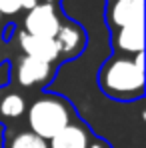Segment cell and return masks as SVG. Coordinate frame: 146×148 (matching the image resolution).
I'll return each mask as SVG.
<instances>
[{"label":"cell","mask_w":146,"mask_h":148,"mask_svg":"<svg viewBox=\"0 0 146 148\" xmlns=\"http://www.w3.org/2000/svg\"><path fill=\"white\" fill-rule=\"evenodd\" d=\"M86 148H112V146H110L106 140H102V138H94V136H92V140L88 142V146H86Z\"/></svg>","instance_id":"4fadbf2b"},{"label":"cell","mask_w":146,"mask_h":148,"mask_svg":"<svg viewBox=\"0 0 146 148\" xmlns=\"http://www.w3.org/2000/svg\"><path fill=\"white\" fill-rule=\"evenodd\" d=\"M108 24L112 30L122 28L132 22L144 20V2L138 0H116L108 8Z\"/></svg>","instance_id":"9c48e42d"},{"label":"cell","mask_w":146,"mask_h":148,"mask_svg":"<svg viewBox=\"0 0 146 148\" xmlns=\"http://www.w3.org/2000/svg\"><path fill=\"white\" fill-rule=\"evenodd\" d=\"M24 112H26V102L20 92L0 90V118L2 120H16Z\"/></svg>","instance_id":"30bf717a"},{"label":"cell","mask_w":146,"mask_h":148,"mask_svg":"<svg viewBox=\"0 0 146 148\" xmlns=\"http://www.w3.org/2000/svg\"><path fill=\"white\" fill-rule=\"evenodd\" d=\"M112 32V48L116 50V54L134 56L144 50V20L126 24Z\"/></svg>","instance_id":"5b68a950"},{"label":"cell","mask_w":146,"mask_h":148,"mask_svg":"<svg viewBox=\"0 0 146 148\" xmlns=\"http://www.w3.org/2000/svg\"><path fill=\"white\" fill-rule=\"evenodd\" d=\"M92 140V132L84 122L74 118L68 126H64L58 134L48 140V148H86Z\"/></svg>","instance_id":"ba28073f"},{"label":"cell","mask_w":146,"mask_h":148,"mask_svg":"<svg viewBox=\"0 0 146 148\" xmlns=\"http://www.w3.org/2000/svg\"><path fill=\"white\" fill-rule=\"evenodd\" d=\"M4 148H48V140L40 138L32 130H22V132H14L12 136H8L4 142Z\"/></svg>","instance_id":"8fae6325"},{"label":"cell","mask_w":146,"mask_h":148,"mask_svg":"<svg viewBox=\"0 0 146 148\" xmlns=\"http://www.w3.org/2000/svg\"><path fill=\"white\" fill-rule=\"evenodd\" d=\"M26 116L30 130L40 138L50 140L54 134H58L64 126H68L76 118V112L64 96L42 92L32 100V104L26 110Z\"/></svg>","instance_id":"7a4b0ae2"},{"label":"cell","mask_w":146,"mask_h":148,"mask_svg":"<svg viewBox=\"0 0 146 148\" xmlns=\"http://www.w3.org/2000/svg\"><path fill=\"white\" fill-rule=\"evenodd\" d=\"M18 40H20V48L24 52V56L42 60V62H50V64H56V60H60V52H58L54 38L32 36V34H26L22 30Z\"/></svg>","instance_id":"52a82bcc"},{"label":"cell","mask_w":146,"mask_h":148,"mask_svg":"<svg viewBox=\"0 0 146 148\" xmlns=\"http://www.w3.org/2000/svg\"><path fill=\"white\" fill-rule=\"evenodd\" d=\"M56 76V64L42 62L30 56H22L16 66V78L18 84L24 88H42L52 82Z\"/></svg>","instance_id":"277c9868"},{"label":"cell","mask_w":146,"mask_h":148,"mask_svg":"<svg viewBox=\"0 0 146 148\" xmlns=\"http://www.w3.org/2000/svg\"><path fill=\"white\" fill-rule=\"evenodd\" d=\"M56 0H38V4H54Z\"/></svg>","instance_id":"9a60e30c"},{"label":"cell","mask_w":146,"mask_h":148,"mask_svg":"<svg viewBox=\"0 0 146 148\" xmlns=\"http://www.w3.org/2000/svg\"><path fill=\"white\" fill-rule=\"evenodd\" d=\"M20 10V0H0V14H16Z\"/></svg>","instance_id":"7c38bea8"},{"label":"cell","mask_w":146,"mask_h":148,"mask_svg":"<svg viewBox=\"0 0 146 148\" xmlns=\"http://www.w3.org/2000/svg\"><path fill=\"white\" fill-rule=\"evenodd\" d=\"M0 18H2V14H0Z\"/></svg>","instance_id":"e0dca14e"},{"label":"cell","mask_w":146,"mask_h":148,"mask_svg":"<svg viewBox=\"0 0 146 148\" xmlns=\"http://www.w3.org/2000/svg\"><path fill=\"white\" fill-rule=\"evenodd\" d=\"M60 24H62V18L54 4H36L32 10H28L24 18V32L32 36L54 38Z\"/></svg>","instance_id":"3957f363"},{"label":"cell","mask_w":146,"mask_h":148,"mask_svg":"<svg viewBox=\"0 0 146 148\" xmlns=\"http://www.w3.org/2000/svg\"><path fill=\"white\" fill-rule=\"evenodd\" d=\"M100 90L112 100H138L144 94V60L142 52L134 56H110L98 72Z\"/></svg>","instance_id":"6da1fadb"},{"label":"cell","mask_w":146,"mask_h":148,"mask_svg":"<svg viewBox=\"0 0 146 148\" xmlns=\"http://www.w3.org/2000/svg\"><path fill=\"white\" fill-rule=\"evenodd\" d=\"M38 4V0H20V10H32Z\"/></svg>","instance_id":"5bb4252c"},{"label":"cell","mask_w":146,"mask_h":148,"mask_svg":"<svg viewBox=\"0 0 146 148\" xmlns=\"http://www.w3.org/2000/svg\"><path fill=\"white\" fill-rule=\"evenodd\" d=\"M138 2H144V0H138Z\"/></svg>","instance_id":"2e32d148"},{"label":"cell","mask_w":146,"mask_h":148,"mask_svg":"<svg viewBox=\"0 0 146 148\" xmlns=\"http://www.w3.org/2000/svg\"><path fill=\"white\" fill-rule=\"evenodd\" d=\"M54 42L58 46V52H60V58H76L84 46H86V34L80 26L72 22V20H62V24L58 28L56 36H54Z\"/></svg>","instance_id":"8992f818"}]
</instances>
